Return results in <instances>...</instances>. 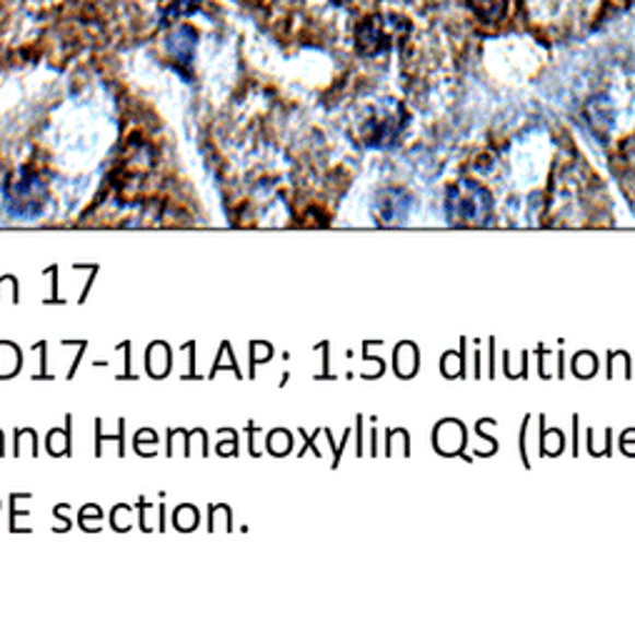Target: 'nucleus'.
Here are the masks:
<instances>
[{
  "mask_svg": "<svg viewBox=\"0 0 635 638\" xmlns=\"http://www.w3.org/2000/svg\"><path fill=\"white\" fill-rule=\"evenodd\" d=\"M411 25L398 15H371L355 28V48L361 56H383L408 36Z\"/></svg>",
  "mask_w": 635,
  "mask_h": 638,
  "instance_id": "obj_1",
  "label": "nucleus"
},
{
  "mask_svg": "<svg viewBox=\"0 0 635 638\" xmlns=\"http://www.w3.org/2000/svg\"><path fill=\"white\" fill-rule=\"evenodd\" d=\"M405 110L396 101H380L365 110L361 138L368 145H390L403 131Z\"/></svg>",
  "mask_w": 635,
  "mask_h": 638,
  "instance_id": "obj_2",
  "label": "nucleus"
},
{
  "mask_svg": "<svg viewBox=\"0 0 635 638\" xmlns=\"http://www.w3.org/2000/svg\"><path fill=\"white\" fill-rule=\"evenodd\" d=\"M5 201L8 209L19 215H33L40 209L43 201V186L38 176L28 174V170H21L13 180H8L5 186Z\"/></svg>",
  "mask_w": 635,
  "mask_h": 638,
  "instance_id": "obj_3",
  "label": "nucleus"
},
{
  "mask_svg": "<svg viewBox=\"0 0 635 638\" xmlns=\"http://www.w3.org/2000/svg\"><path fill=\"white\" fill-rule=\"evenodd\" d=\"M196 43L198 36L193 28H188V25H180L168 36V50L173 60H178L180 66H190V60H193V50H196Z\"/></svg>",
  "mask_w": 635,
  "mask_h": 638,
  "instance_id": "obj_4",
  "label": "nucleus"
},
{
  "mask_svg": "<svg viewBox=\"0 0 635 638\" xmlns=\"http://www.w3.org/2000/svg\"><path fill=\"white\" fill-rule=\"evenodd\" d=\"M475 19H481L483 23H498L503 15H506L508 0H468Z\"/></svg>",
  "mask_w": 635,
  "mask_h": 638,
  "instance_id": "obj_5",
  "label": "nucleus"
},
{
  "mask_svg": "<svg viewBox=\"0 0 635 638\" xmlns=\"http://www.w3.org/2000/svg\"><path fill=\"white\" fill-rule=\"evenodd\" d=\"M198 0H173L168 11H165V19H180V15H188L190 11H196Z\"/></svg>",
  "mask_w": 635,
  "mask_h": 638,
  "instance_id": "obj_6",
  "label": "nucleus"
}]
</instances>
